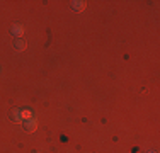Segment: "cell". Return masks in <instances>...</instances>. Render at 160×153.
I'll use <instances>...</instances> for the list:
<instances>
[{
	"mask_svg": "<svg viewBox=\"0 0 160 153\" xmlns=\"http://www.w3.org/2000/svg\"><path fill=\"white\" fill-rule=\"evenodd\" d=\"M21 119H26V121H28V119H32V112H31L29 109H22V111H21Z\"/></svg>",
	"mask_w": 160,
	"mask_h": 153,
	"instance_id": "obj_4",
	"label": "cell"
},
{
	"mask_svg": "<svg viewBox=\"0 0 160 153\" xmlns=\"http://www.w3.org/2000/svg\"><path fill=\"white\" fill-rule=\"evenodd\" d=\"M22 34H24V27H22L21 24H14V26H12V36L21 37Z\"/></svg>",
	"mask_w": 160,
	"mask_h": 153,
	"instance_id": "obj_2",
	"label": "cell"
},
{
	"mask_svg": "<svg viewBox=\"0 0 160 153\" xmlns=\"http://www.w3.org/2000/svg\"><path fill=\"white\" fill-rule=\"evenodd\" d=\"M16 49H17V51H24V49H26V43H24V41H21V39L16 41Z\"/></svg>",
	"mask_w": 160,
	"mask_h": 153,
	"instance_id": "obj_6",
	"label": "cell"
},
{
	"mask_svg": "<svg viewBox=\"0 0 160 153\" xmlns=\"http://www.w3.org/2000/svg\"><path fill=\"white\" fill-rule=\"evenodd\" d=\"M12 119L17 121V122L22 121V119H21V111H19V109H14V111H12Z\"/></svg>",
	"mask_w": 160,
	"mask_h": 153,
	"instance_id": "obj_5",
	"label": "cell"
},
{
	"mask_svg": "<svg viewBox=\"0 0 160 153\" xmlns=\"http://www.w3.org/2000/svg\"><path fill=\"white\" fill-rule=\"evenodd\" d=\"M148 153H155V151H148Z\"/></svg>",
	"mask_w": 160,
	"mask_h": 153,
	"instance_id": "obj_7",
	"label": "cell"
},
{
	"mask_svg": "<svg viewBox=\"0 0 160 153\" xmlns=\"http://www.w3.org/2000/svg\"><path fill=\"white\" fill-rule=\"evenodd\" d=\"M72 7H73L75 12H82V10H85V2H78V0H75V2H72Z\"/></svg>",
	"mask_w": 160,
	"mask_h": 153,
	"instance_id": "obj_3",
	"label": "cell"
},
{
	"mask_svg": "<svg viewBox=\"0 0 160 153\" xmlns=\"http://www.w3.org/2000/svg\"><path fill=\"white\" fill-rule=\"evenodd\" d=\"M36 128H38V121L34 119V117H32V119H28V121L24 122V129H26L28 133L36 131Z\"/></svg>",
	"mask_w": 160,
	"mask_h": 153,
	"instance_id": "obj_1",
	"label": "cell"
}]
</instances>
